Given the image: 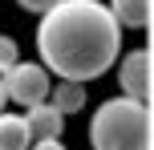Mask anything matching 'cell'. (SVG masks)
Wrapping results in <instances>:
<instances>
[{
    "mask_svg": "<svg viewBox=\"0 0 154 150\" xmlns=\"http://www.w3.org/2000/svg\"><path fill=\"white\" fill-rule=\"evenodd\" d=\"M122 29L101 0H57L37 24V57L53 77L93 81L114 69Z\"/></svg>",
    "mask_w": 154,
    "mask_h": 150,
    "instance_id": "1",
    "label": "cell"
},
{
    "mask_svg": "<svg viewBox=\"0 0 154 150\" xmlns=\"http://www.w3.org/2000/svg\"><path fill=\"white\" fill-rule=\"evenodd\" d=\"M89 150H150L154 146V114L150 102L138 97H106L89 118Z\"/></svg>",
    "mask_w": 154,
    "mask_h": 150,
    "instance_id": "2",
    "label": "cell"
},
{
    "mask_svg": "<svg viewBox=\"0 0 154 150\" xmlns=\"http://www.w3.org/2000/svg\"><path fill=\"white\" fill-rule=\"evenodd\" d=\"M0 81H4L8 102H16V106H24V110H29V106H37V102H45V97H49L53 73H49L41 61H16L12 69L0 73Z\"/></svg>",
    "mask_w": 154,
    "mask_h": 150,
    "instance_id": "3",
    "label": "cell"
},
{
    "mask_svg": "<svg viewBox=\"0 0 154 150\" xmlns=\"http://www.w3.org/2000/svg\"><path fill=\"white\" fill-rule=\"evenodd\" d=\"M118 89L126 97H138V102H150V85H154V57H150V45H138L130 53H118Z\"/></svg>",
    "mask_w": 154,
    "mask_h": 150,
    "instance_id": "4",
    "label": "cell"
},
{
    "mask_svg": "<svg viewBox=\"0 0 154 150\" xmlns=\"http://www.w3.org/2000/svg\"><path fill=\"white\" fill-rule=\"evenodd\" d=\"M109 16L118 20V29H130V32H146L154 20V0H109Z\"/></svg>",
    "mask_w": 154,
    "mask_h": 150,
    "instance_id": "5",
    "label": "cell"
},
{
    "mask_svg": "<svg viewBox=\"0 0 154 150\" xmlns=\"http://www.w3.org/2000/svg\"><path fill=\"white\" fill-rule=\"evenodd\" d=\"M24 126H29V138H61L65 134V114L53 110L49 102H37L24 110Z\"/></svg>",
    "mask_w": 154,
    "mask_h": 150,
    "instance_id": "6",
    "label": "cell"
},
{
    "mask_svg": "<svg viewBox=\"0 0 154 150\" xmlns=\"http://www.w3.org/2000/svg\"><path fill=\"white\" fill-rule=\"evenodd\" d=\"M53 110H61L65 118L69 114H81L85 110V81H65V77H57L53 85H49V97H45Z\"/></svg>",
    "mask_w": 154,
    "mask_h": 150,
    "instance_id": "7",
    "label": "cell"
},
{
    "mask_svg": "<svg viewBox=\"0 0 154 150\" xmlns=\"http://www.w3.org/2000/svg\"><path fill=\"white\" fill-rule=\"evenodd\" d=\"M29 126H24V114H8L0 110V150H29Z\"/></svg>",
    "mask_w": 154,
    "mask_h": 150,
    "instance_id": "8",
    "label": "cell"
},
{
    "mask_svg": "<svg viewBox=\"0 0 154 150\" xmlns=\"http://www.w3.org/2000/svg\"><path fill=\"white\" fill-rule=\"evenodd\" d=\"M16 61H20V45H16V37L0 32V73H4V69H12Z\"/></svg>",
    "mask_w": 154,
    "mask_h": 150,
    "instance_id": "9",
    "label": "cell"
},
{
    "mask_svg": "<svg viewBox=\"0 0 154 150\" xmlns=\"http://www.w3.org/2000/svg\"><path fill=\"white\" fill-rule=\"evenodd\" d=\"M16 4H20L24 12H32V16H41V12H49V8H53L57 0H16Z\"/></svg>",
    "mask_w": 154,
    "mask_h": 150,
    "instance_id": "10",
    "label": "cell"
},
{
    "mask_svg": "<svg viewBox=\"0 0 154 150\" xmlns=\"http://www.w3.org/2000/svg\"><path fill=\"white\" fill-rule=\"evenodd\" d=\"M29 150H65V142L61 138H32Z\"/></svg>",
    "mask_w": 154,
    "mask_h": 150,
    "instance_id": "11",
    "label": "cell"
},
{
    "mask_svg": "<svg viewBox=\"0 0 154 150\" xmlns=\"http://www.w3.org/2000/svg\"><path fill=\"white\" fill-rule=\"evenodd\" d=\"M4 102H8V93H4V81H0V110H4Z\"/></svg>",
    "mask_w": 154,
    "mask_h": 150,
    "instance_id": "12",
    "label": "cell"
}]
</instances>
